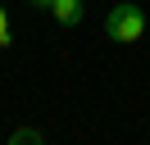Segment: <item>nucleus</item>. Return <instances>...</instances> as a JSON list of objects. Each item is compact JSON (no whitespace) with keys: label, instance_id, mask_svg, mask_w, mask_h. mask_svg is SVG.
<instances>
[{"label":"nucleus","instance_id":"7ed1b4c3","mask_svg":"<svg viewBox=\"0 0 150 145\" xmlns=\"http://www.w3.org/2000/svg\"><path fill=\"white\" fill-rule=\"evenodd\" d=\"M9 145H46V141H41V132H37V127H18V132L9 136Z\"/></svg>","mask_w":150,"mask_h":145},{"label":"nucleus","instance_id":"20e7f679","mask_svg":"<svg viewBox=\"0 0 150 145\" xmlns=\"http://www.w3.org/2000/svg\"><path fill=\"white\" fill-rule=\"evenodd\" d=\"M0 45H14V23H9L5 9H0Z\"/></svg>","mask_w":150,"mask_h":145},{"label":"nucleus","instance_id":"f03ea898","mask_svg":"<svg viewBox=\"0 0 150 145\" xmlns=\"http://www.w3.org/2000/svg\"><path fill=\"white\" fill-rule=\"evenodd\" d=\"M82 14H86L82 0H55V5H50V18H55L59 27H77V23H82Z\"/></svg>","mask_w":150,"mask_h":145},{"label":"nucleus","instance_id":"39448f33","mask_svg":"<svg viewBox=\"0 0 150 145\" xmlns=\"http://www.w3.org/2000/svg\"><path fill=\"white\" fill-rule=\"evenodd\" d=\"M32 5H37V9H50V5H55V0H32Z\"/></svg>","mask_w":150,"mask_h":145},{"label":"nucleus","instance_id":"f257e3e1","mask_svg":"<svg viewBox=\"0 0 150 145\" xmlns=\"http://www.w3.org/2000/svg\"><path fill=\"white\" fill-rule=\"evenodd\" d=\"M105 36H109V41H123V45L141 41V36H146V14H141V5H114L109 14H105Z\"/></svg>","mask_w":150,"mask_h":145}]
</instances>
